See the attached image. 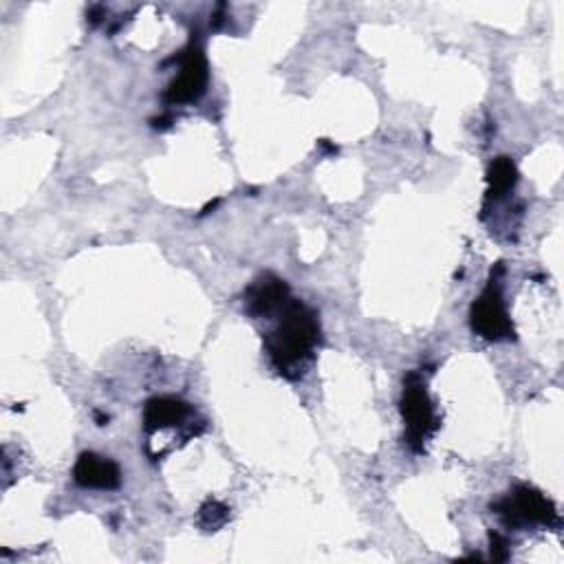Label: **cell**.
Segmentation results:
<instances>
[{
    "label": "cell",
    "instance_id": "1",
    "mask_svg": "<svg viewBox=\"0 0 564 564\" xmlns=\"http://www.w3.org/2000/svg\"><path fill=\"white\" fill-rule=\"evenodd\" d=\"M278 317V326L264 335V350L282 377L297 379L306 372L322 339L319 319L300 300H291Z\"/></svg>",
    "mask_w": 564,
    "mask_h": 564
},
{
    "label": "cell",
    "instance_id": "2",
    "mask_svg": "<svg viewBox=\"0 0 564 564\" xmlns=\"http://www.w3.org/2000/svg\"><path fill=\"white\" fill-rule=\"evenodd\" d=\"M401 416L405 421V441L412 452H423L425 441L438 430L434 403L427 394L425 381L419 372H410L401 394Z\"/></svg>",
    "mask_w": 564,
    "mask_h": 564
},
{
    "label": "cell",
    "instance_id": "3",
    "mask_svg": "<svg viewBox=\"0 0 564 564\" xmlns=\"http://www.w3.org/2000/svg\"><path fill=\"white\" fill-rule=\"evenodd\" d=\"M491 509L509 529H524L531 524L551 527L557 522L555 505L542 491L529 485L513 487L505 498L491 505Z\"/></svg>",
    "mask_w": 564,
    "mask_h": 564
},
{
    "label": "cell",
    "instance_id": "4",
    "mask_svg": "<svg viewBox=\"0 0 564 564\" xmlns=\"http://www.w3.org/2000/svg\"><path fill=\"white\" fill-rule=\"evenodd\" d=\"M469 326L476 335L491 341L513 337V324H511V317L507 315L500 282L494 271H491V280L487 282V286L469 308Z\"/></svg>",
    "mask_w": 564,
    "mask_h": 564
},
{
    "label": "cell",
    "instance_id": "5",
    "mask_svg": "<svg viewBox=\"0 0 564 564\" xmlns=\"http://www.w3.org/2000/svg\"><path fill=\"white\" fill-rule=\"evenodd\" d=\"M207 79H209V70H207L205 53L198 44L192 42L187 48H183L178 57V73L167 84L163 99L172 106L192 104L205 93Z\"/></svg>",
    "mask_w": 564,
    "mask_h": 564
},
{
    "label": "cell",
    "instance_id": "6",
    "mask_svg": "<svg viewBox=\"0 0 564 564\" xmlns=\"http://www.w3.org/2000/svg\"><path fill=\"white\" fill-rule=\"evenodd\" d=\"M291 291L286 282L273 273L256 278L245 291V311L251 317H273L291 302Z\"/></svg>",
    "mask_w": 564,
    "mask_h": 564
},
{
    "label": "cell",
    "instance_id": "7",
    "mask_svg": "<svg viewBox=\"0 0 564 564\" xmlns=\"http://www.w3.org/2000/svg\"><path fill=\"white\" fill-rule=\"evenodd\" d=\"M194 410L187 401L178 397H152L143 405V430L148 434L161 432L165 427L194 425Z\"/></svg>",
    "mask_w": 564,
    "mask_h": 564
},
{
    "label": "cell",
    "instance_id": "8",
    "mask_svg": "<svg viewBox=\"0 0 564 564\" xmlns=\"http://www.w3.org/2000/svg\"><path fill=\"white\" fill-rule=\"evenodd\" d=\"M73 480L84 489H117L121 485V469L115 460L95 454L82 452L73 467Z\"/></svg>",
    "mask_w": 564,
    "mask_h": 564
},
{
    "label": "cell",
    "instance_id": "9",
    "mask_svg": "<svg viewBox=\"0 0 564 564\" xmlns=\"http://www.w3.org/2000/svg\"><path fill=\"white\" fill-rule=\"evenodd\" d=\"M516 183H518L516 163H513L509 156H496V159L489 163V170H487L485 205H489L491 200L496 203L498 198H502L505 194H509Z\"/></svg>",
    "mask_w": 564,
    "mask_h": 564
},
{
    "label": "cell",
    "instance_id": "10",
    "mask_svg": "<svg viewBox=\"0 0 564 564\" xmlns=\"http://www.w3.org/2000/svg\"><path fill=\"white\" fill-rule=\"evenodd\" d=\"M229 520V507L223 505L220 500L207 498L200 507H198V524L205 531H218L220 527H225V522Z\"/></svg>",
    "mask_w": 564,
    "mask_h": 564
},
{
    "label": "cell",
    "instance_id": "11",
    "mask_svg": "<svg viewBox=\"0 0 564 564\" xmlns=\"http://www.w3.org/2000/svg\"><path fill=\"white\" fill-rule=\"evenodd\" d=\"M489 542H491V560H496V562L509 560V546L500 533H496V531L489 533Z\"/></svg>",
    "mask_w": 564,
    "mask_h": 564
}]
</instances>
